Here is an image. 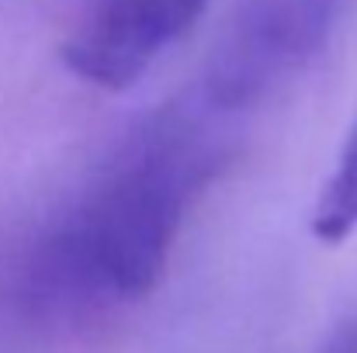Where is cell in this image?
Returning a JSON list of instances; mask_svg holds the SVG:
<instances>
[{"label":"cell","instance_id":"cell-3","mask_svg":"<svg viewBox=\"0 0 357 353\" xmlns=\"http://www.w3.org/2000/svg\"><path fill=\"white\" fill-rule=\"evenodd\" d=\"M212 0H87L63 42L73 77L101 91H125L184 38Z\"/></svg>","mask_w":357,"mask_h":353},{"label":"cell","instance_id":"cell-2","mask_svg":"<svg viewBox=\"0 0 357 353\" xmlns=\"http://www.w3.org/2000/svg\"><path fill=\"white\" fill-rule=\"evenodd\" d=\"M347 7L351 0H239L191 94L226 121L253 111L323 52Z\"/></svg>","mask_w":357,"mask_h":353},{"label":"cell","instance_id":"cell-5","mask_svg":"<svg viewBox=\"0 0 357 353\" xmlns=\"http://www.w3.org/2000/svg\"><path fill=\"white\" fill-rule=\"evenodd\" d=\"M316 353H357V315L344 319V322L323 340V347Z\"/></svg>","mask_w":357,"mask_h":353},{"label":"cell","instance_id":"cell-1","mask_svg":"<svg viewBox=\"0 0 357 353\" xmlns=\"http://www.w3.org/2000/svg\"><path fill=\"white\" fill-rule=\"evenodd\" d=\"M226 156L229 121L195 94L135 118L17 253L14 305L84 326L142 301Z\"/></svg>","mask_w":357,"mask_h":353},{"label":"cell","instance_id":"cell-4","mask_svg":"<svg viewBox=\"0 0 357 353\" xmlns=\"http://www.w3.org/2000/svg\"><path fill=\"white\" fill-rule=\"evenodd\" d=\"M357 233V121L351 125L333 173L326 177L316 208H312V235L326 246L344 242L347 235Z\"/></svg>","mask_w":357,"mask_h":353}]
</instances>
